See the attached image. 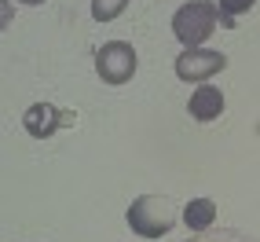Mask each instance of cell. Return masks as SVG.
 I'll return each instance as SVG.
<instances>
[{"label":"cell","instance_id":"cell-6","mask_svg":"<svg viewBox=\"0 0 260 242\" xmlns=\"http://www.w3.org/2000/svg\"><path fill=\"white\" fill-rule=\"evenodd\" d=\"M187 110H190V117H194V121H213V117L223 114V92L213 88V84H198V92L190 96Z\"/></svg>","mask_w":260,"mask_h":242},{"label":"cell","instance_id":"cell-9","mask_svg":"<svg viewBox=\"0 0 260 242\" xmlns=\"http://www.w3.org/2000/svg\"><path fill=\"white\" fill-rule=\"evenodd\" d=\"M128 8V0H92V15L99 22H110V19H117L121 11Z\"/></svg>","mask_w":260,"mask_h":242},{"label":"cell","instance_id":"cell-8","mask_svg":"<svg viewBox=\"0 0 260 242\" xmlns=\"http://www.w3.org/2000/svg\"><path fill=\"white\" fill-rule=\"evenodd\" d=\"M253 4H256V0H220L216 15H220L223 29H235V19H238V15H246V11H249Z\"/></svg>","mask_w":260,"mask_h":242},{"label":"cell","instance_id":"cell-4","mask_svg":"<svg viewBox=\"0 0 260 242\" xmlns=\"http://www.w3.org/2000/svg\"><path fill=\"white\" fill-rule=\"evenodd\" d=\"M223 66H228V55H223V51L187 48V51H180V59H176V77H180V81H194V84H202L205 77L220 74Z\"/></svg>","mask_w":260,"mask_h":242},{"label":"cell","instance_id":"cell-11","mask_svg":"<svg viewBox=\"0 0 260 242\" xmlns=\"http://www.w3.org/2000/svg\"><path fill=\"white\" fill-rule=\"evenodd\" d=\"M19 4H44V0H19Z\"/></svg>","mask_w":260,"mask_h":242},{"label":"cell","instance_id":"cell-5","mask_svg":"<svg viewBox=\"0 0 260 242\" xmlns=\"http://www.w3.org/2000/svg\"><path fill=\"white\" fill-rule=\"evenodd\" d=\"M66 121H70V114L51 107V103H33V107L22 114V125L29 136H37V140H48V136H55V129H62Z\"/></svg>","mask_w":260,"mask_h":242},{"label":"cell","instance_id":"cell-10","mask_svg":"<svg viewBox=\"0 0 260 242\" xmlns=\"http://www.w3.org/2000/svg\"><path fill=\"white\" fill-rule=\"evenodd\" d=\"M187 242H249L246 235H235V231H198V238H187Z\"/></svg>","mask_w":260,"mask_h":242},{"label":"cell","instance_id":"cell-1","mask_svg":"<svg viewBox=\"0 0 260 242\" xmlns=\"http://www.w3.org/2000/svg\"><path fill=\"white\" fill-rule=\"evenodd\" d=\"M172 224H176V209L161 195H143L128 205V228L140 238H161L172 231Z\"/></svg>","mask_w":260,"mask_h":242},{"label":"cell","instance_id":"cell-2","mask_svg":"<svg viewBox=\"0 0 260 242\" xmlns=\"http://www.w3.org/2000/svg\"><path fill=\"white\" fill-rule=\"evenodd\" d=\"M216 22H220L216 4H209V0H187L172 15V37L183 41L187 48H202V41L216 29Z\"/></svg>","mask_w":260,"mask_h":242},{"label":"cell","instance_id":"cell-7","mask_svg":"<svg viewBox=\"0 0 260 242\" xmlns=\"http://www.w3.org/2000/svg\"><path fill=\"white\" fill-rule=\"evenodd\" d=\"M183 220H187V228L190 231H209L213 228V220H216V205L213 198H190L187 202V209H183Z\"/></svg>","mask_w":260,"mask_h":242},{"label":"cell","instance_id":"cell-3","mask_svg":"<svg viewBox=\"0 0 260 242\" xmlns=\"http://www.w3.org/2000/svg\"><path fill=\"white\" fill-rule=\"evenodd\" d=\"M95 70L107 84H125L136 74V48L125 41H110L95 51Z\"/></svg>","mask_w":260,"mask_h":242}]
</instances>
